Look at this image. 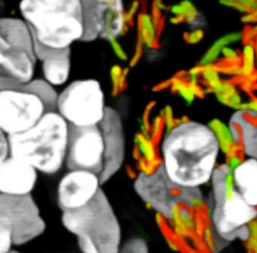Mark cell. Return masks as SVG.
<instances>
[{"instance_id": "11", "label": "cell", "mask_w": 257, "mask_h": 253, "mask_svg": "<svg viewBox=\"0 0 257 253\" xmlns=\"http://www.w3.org/2000/svg\"><path fill=\"white\" fill-rule=\"evenodd\" d=\"M257 217V208L249 205L236 191L219 200L214 212V224L221 237L233 239L242 228Z\"/></svg>"}, {"instance_id": "22", "label": "cell", "mask_w": 257, "mask_h": 253, "mask_svg": "<svg viewBox=\"0 0 257 253\" xmlns=\"http://www.w3.org/2000/svg\"><path fill=\"white\" fill-rule=\"evenodd\" d=\"M9 156L8 139L5 134L0 130V163Z\"/></svg>"}, {"instance_id": "4", "label": "cell", "mask_w": 257, "mask_h": 253, "mask_svg": "<svg viewBox=\"0 0 257 253\" xmlns=\"http://www.w3.org/2000/svg\"><path fill=\"white\" fill-rule=\"evenodd\" d=\"M57 97L46 81L20 83L0 77V130L7 137L28 131L46 112L54 111Z\"/></svg>"}, {"instance_id": "19", "label": "cell", "mask_w": 257, "mask_h": 253, "mask_svg": "<svg viewBox=\"0 0 257 253\" xmlns=\"http://www.w3.org/2000/svg\"><path fill=\"white\" fill-rule=\"evenodd\" d=\"M118 253H149V250L142 238H132L121 245Z\"/></svg>"}, {"instance_id": "3", "label": "cell", "mask_w": 257, "mask_h": 253, "mask_svg": "<svg viewBox=\"0 0 257 253\" xmlns=\"http://www.w3.org/2000/svg\"><path fill=\"white\" fill-rule=\"evenodd\" d=\"M7 139L9 156L25 161L37 172L56 174L66 160L68 124L56 111L46 112L31 129Z\"/></svg>"}, {"instance_id": "23", "label": "cell", "mask_w": 257, "mask_h": 253, "mask_svg": "<svg viewBox=\"0 0 257 253\" xmlns=\"http://www.w3.org/2000/svg\"><path fill=\"white\" fill-rule=\"evenodd\" d=\"M10 253H19L17 250H12Z\"/></svg>"}, {"instance_id": "10", "label": "cell", "mask_w": 257, "mask_h": 253, "mask_svg": "<svg viewBox=\"0 0 257 253\" xmlns=\"http://www.w3.org/2000/svg\"><path fill=\"white\" fill-rule=\"evenodd\" d=\"M99 175L84 170H69L58 182L57 205L62 212L74 211L89 204L101 189Z\"/></svg>"}, {"instance_id": "20", "label": "cell", "mask_w": 257, "mask_h": 253, "mask_svg": "<svg viewBox=\"0 0 257 253\" xmlns=\"http://www.w3.org/2000/svg\"><path fill=\"white\" fill-rule=\"evenodd\" d=\"M11 237L6 232L0 231V253H10L13 249Z\"/></svg>"}, {"instance_id": "13", "label": "cell", "mask_w": 257, "mask_h": 253, "mask_svg": "<svg viewBox=\"0 0 257 253\" xmlns=\"http://www.w3.org/2000/svg\"><path fill=\"white\" fill-rule=\"evenodd\" d=\"M171 186L173 184L168 180L162 165L154 173L141 172L134 183L135 191L140 198L167 217L171 216L174 206Z\"/></svg>"}, {"instance_id": "18", "label": "cell", "mask_w": 257, "mask_h": 253, "mask_svg": "<svg viewBox=\"0 0 257 253\" xmlns=\"http://www.w3.org/2000/svg\"><path fill=\"white\" fill-rule=\"evenodd\" d=\"M232 121L237 122L240 125L241 130L244 132L243 142L247 154L250 155L252 158L257 159V126H252L251 123L244 119L240 112H236L233 115Z\"/></svg>"}, {"instance_id": "15", "label": "cell", "mask_w": 257, "mask_h": 253, "mask_svg": "<svg viewBox=\"0 0 257 253\" xmlns=\"http://www.w3.org/2000/svg\"><path fill=\"white\" fill-rule=\"evenodd\" d=\"M35 55L42 61V70L49 84L59 85L66 81L69 74V48L50 49L33 42Z\"/></svg>"}, {"instance_id": "21", "label": "cell", "mask_w": 257, "mask_h": 253, "mask_svg": "<svg viewBox=\"0 0 257 253\" xmlns=\"http://www.w3.org/2000/svg\"><path fill=\"white\" fill-rule=\"evenodd\" d=\"M77 244L81 253H98L94 245L85 238H77Z\"/></svg>"}, {"instance_id": "2", "label": "cell", "mask_w": 257, "mask_h": 253, "mask_svg": "<svg viewBox=\"0 0 257 253\" xmlns=\"http://www.w3.org/2000/svg\"><path fill=\"white\" fill-rule=\"evenodd\" d=\"M219 150L218 138L211 128L184 121L174 126L162 143V167L175 187L198 188L213 177Z\"/></svg>"}, {"instance_id": "5", "label": "cell", "mask_w": 257, "mask_h": 253, "mask_svg": "<svg viewBox=\"0 0 257 253\" xmlns=\"http://www.w3.org/2000/svg\"><path fill=\"white\" fill-rule=\"evenodd\" d=\"M61 223L76 239H88L98 253H118L120 250V224L102 190L86 206L62 212Z\"/></svg>"}, {"instance_id": "7", "label": "cell", "mask_w": 257, "mask_h": 253, "mask_svg": "<svg viewBox=\"0 0 257 253\" xmlns=\"http://www.w3.org/2000/svg\"><path fill=\"white\" fill-rule=\"evenodd\" d=\"M105 108L103 91L94 79L73 81L57 97L58 113L76 126L98 124L104 117Z\"/></svg>"}, {"instance_id": "12", "label": "cell", "mask_w": 257, "mask_h": 253, "mask_svg": "<svg viewBox=\"0 0 257 253\" xmlns=\"http://www.w3.org/2000/svg\"><path fill=\"white\" fill-rule=\"evenodd\" d=\"M99 124L105 142L104 165L99 175L103 184L110 180L122 166L124 160V138L120 118L112 108H105L104 117Z\"/></svg>"}, {"instance_id": "6", "label": "cell", "mask_w": 257, "mask_h": 253, "mask_svg": "<svg viewBox=\"0 0 257 253\" xmlns=\"http://www.w3.org/2000/svg\"><path fill=\"white\" fill-rule=\"evenodd\" d=\"M35 53L26 22L17 18L0 19V77L20 83L31 81Z\"/></svg>"}, {"instance_id": "8", "label": "cell", "mask_w": 257, "mask_h": 253, "mask_svg": "<svg viewBox=\"0 0 257 253\" xmlns=\"http://www.w3.org/2000/svg\"><path fill=\"white\" fill-rule=\"evenodd\" d=\"M45 221L31 195H0V231L11 237L13 246L25 245L45 231Z\"/></svg>"}, {"instance_id": "14", "label": "cell", "mask_w": 257, "mask_h": 253, "mask_svg": "<svg viewBox=\"0 0 257 253\" xmlns=\"http://www.w3.org/2000/svg\"><path fill=\"white\" fill-rule=\"evenodd\" d=\"M37 177V171L30 164L8 156L0 163V195H31Z\"/></svg>"}, {"instance_id": "1", "label": "cell", "mask_w": 257, "mask_h": 253, "mask_svg": "<svg viewBox=\"0 0 257 253\" xmlns=\"http://www.w3.org/2000/svg\"><path fill=\"white\" fill-rule=\"evenodd\" d=\"M19 8L33 42L50 49L91 41L100 33L98 0H21Z\"/></svg>"}, {"instance_id": "16", "label": "cell", "mask_w": 257, "mask_h": 253, "mask_svg": "<svg viewBox=\"0 0 257 253\" xmlns=\"http://www.w3.org/2000/svg\"><path fill=\"white\" fill-rule=\"evenodd\" d=\"M232 189L249 205L257 208V159L249 158L232 172Z\"/></svg>"}, {"instance_id": "9", "label": "cell", "mask_w": 257, "mask_h": 253, "mask_svg": "<svg viewBox=\"0 0 257 253\" xmlns=\"http://www.w3.org/2000/svg\"><path fill=\"white\" fill-rule=\"evenodd\" d=\"M105 155L104 136L100 124L76 126L68 124L66 166L68 170H84L100 175Z\"/></svg>"}, {"instance_id": "17", "label": "cell", "mask_w": 257, "mask_h": 253, "mask_svg": "<svg viewBox=\"0 0 257 253\" xmlns=\"http://www.w3.org/2000/svg\"><path fill=\"white\" fill-rule=\"evenodd\" d=\"M100 15L99 36L112 39L119 35L123 27L122 0H98Z\"/></svg>"}]
</instances>
